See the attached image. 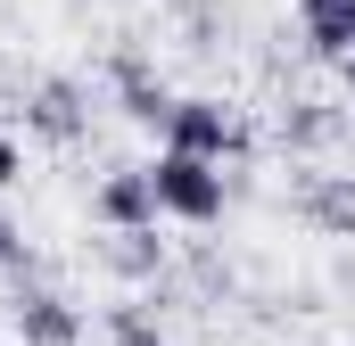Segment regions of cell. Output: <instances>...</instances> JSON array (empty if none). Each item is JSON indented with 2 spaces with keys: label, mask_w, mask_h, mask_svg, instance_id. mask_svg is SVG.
I'll return each mask as SVG.
<instances>
[{
  "label": "cell",
  "mask_w": 355,
  "mask_h": 346,
  "mask_svg": "<svg viewBox=\"0 0 355 346\" xmlns=\"http://www.w3.org/2000/svg\"><path fill=\"white\" fill-rule=\"evenodd\" d=\"M8 181H25V149H17V140L0 132V190H8Z\"/></svg>",
  "instance_id": "obj_13"
},
{
  "label": "cell",
  "mask_w": 355,
  "mask_h": 346,
  "mask_svg": "<svg viewBox=\"0 0 355 346\" xmlns=\"http://www.w3.org/2000/svg\"><path fill=\"white\" fill-rule=\"evenodd\" d=\"M107 83H116V107H124L132 124L166 132V116H174V91H166V75H157L141 50H116V58H107Z\"/></svg>",
  "instance_id": "obj_3"
},
{
  "label": "cell",
  "mask_w": 355,
  "mask_h": 346,
  "mask_svg": "<svg viewBox=\"0 0 355 346\" xmlns=\"http://www.w3.org/2000/svg\"><path fill=\"white\" fill-rule=\"evenodd\" d=\"M149 181H157V206L174 215V223H223V165L215 157H190V149H166L157 165H149Z\"/></svg>",
  "instance_id": "obj_1"
},
{
  "label": "cell",
  "mask_w": 355,
  "mask_h": 346,
  "mask_svg": "<svg viewBox=\"0 0 355 346\" xmlns=\"http://www.w3.org/2000/svg\"><path fill=\"white\" fill-rule=\"evenodd\" d=\"M25 264H33V248H25V231H17V223L0 215V272H25Z\"/></svg>",
  "instance_id": "obj_12"
},
{
  "label": "cell",
  "mask_w": 355,
  "mask_h": 346,
  "mask_svg": "<svg viewBox=\"0 0 355 346\" xmlns=\"http://www.w3.org/2000/svg\"><path fill=\"white\" fill-rule=\"evenodd\" d=\"M17 338L25 346H83V305L58 289H25L17 297Z\"/></svg>",
  "instance_id": "obj_6"
},
{
  "label": "cell",
  "mask_w": 355,
  "mask_h": 346,
  "mask_svg": "<svg viewBox=\"0 0 355 346\" xmlns=\"http://www.w3.org/2000/svg\"><path fill=\"white\" fill-rule=\"evenodd\" d=\"M166 149H190V157H240L248 149V124L223 107V99H174V116H166Z\"/></svg>",
  "instance_id": "obj_2"
},
{
  "label": "cell",
  "mask_w": 355,
  "mask_h": 346,
  "mask_svg": "<svg viewBox=\"0 0 355 346\" xmlns=\"http://www.w3.org/2000/svg\"><path fill=\"white\" fill-rule=\"evenodd\" d=\"M297 33H306V50L314 58H347L355 50V0H297Z\"/></svg>",
  "instance_id": "obj_9"
},
{
  "label": "cell",
  "mask_w": 355,
  "mask_h": 346,
  "mask_svg": "<svg viewBox=\"0 0 355 346\" xmlns=\"http://www.w3.org/2000/svg\"><path fill=\"white\" fill-rule=\"evenodd\" d=\"M25 124L42 132V140H83V124H91V107H83V83L75 75H42L33 83V99H25Z\"/></svg>",
  "instance_id": "obj_5"
},
{
  "label": "cell",
  "mask_w": 355,
  "mask_h": 346,
  "mask_svg": "<svg viewBox=\"0 0 355 346\" xmlns=\"http://www.w3.org/2000/svg\"><path fill=\"white\" fill-rule=\"evenodd\" d=\"M297 215L331 239H355V173H297Z\"/></svg>",
  "instance_id": "obj_7"
},
{
  "label": "cell",
  "mask_w": 355,
  "mask_h": 346,
  "mask_svg": "<svg viewBox=\"0 0 355 346\" xmlns=\"http://www.w3.org/2000/svg\"><path fill=\"white\" fill-rule=\"evenodd\" d=\"M281 140H289V149H322V140H339V116L314 107V99H297V107L281 116Z\"/></svg>",
  "instance_id": "obj_10"
},
{
  "label": "cell",
  "mask_w": 355,
  "mask_h": 346,
  "mask_svg": "<svg viewBox=\"0 0 355 346\" xmlns=\"http://www.w3.org/2000/svg\"><path fill=\"white\" fill-rule=\"evenodd\" d=\"M339 83H347V91H355V50H347V58H339Z\"/></svg>",
  "instance_id": "obj_14"
},
{
  "label": "cell",
  "mask_w": 355,
  "mask_h": 346,
  "mask_svg": "<svg viewBox=\"0 0 355 346\" xmlns=\"http://www.w3.org/2000/svg\"><path fill=\"white\" fill-rule=\"evenodd\" d=\"M91 215L107 223V231H132V223H157L166 206H157V181H149V165H116L99 190H91Z\"/></svg>",
  "instance_id": "obj_4"
},
{
  "label": "cell",
  "mask_w": 355,
  "mask_h": 346,
  "mask_svg": "<svg viewBox=\"0 0 355 346\" xmlns=\"http://www.w3.org/2000/svg\"><path fill=\"white\" fill-rule=\"evenodd\" d=\"M99 264H107L116 280H166V239H157V223L107 231V239H99Z\"/></svg>",
  "instance_id": "obj_8"
},
{
  "label": "cell",
  "mask_w": 355,
  "mask_h": 346,
  "mask_svg": "<svg viewBox=\"0 0 355 346\" xmlns=\"http://www.w3.org/2000/svg\"><path fill=\"white\" fill-rule=\"evenodd\" d=\"M107 330H116V346H157V305H149V297H132V305H116V313H107Z\"/></svg>",
  "instance_id": "obj_11"
}]
</instances>
